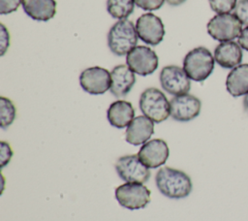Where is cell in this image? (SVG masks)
<instances>
[{
    "label": "cell",
    "mask_w": 248,
    "mask_h": 221,
    "mask_svg": "<svg viewBox=\"0 0 248 221\" xmlns=\"http://www.w3.org/2000/svg\"><path fill=\"white\" fill-rule=\"evenodd\" d=\"M158 190L170 199L186 198L192 191V181L184 172L170 168H161L155 176Z\"/></svg>",
    "instance_id": "obj_1"
},
{
    "label": "cell",
    "mask_w": 248,
    "mask_h": 221,
    "mask_svg": "<svg viewBox=\"0 0 248 221\" xmlns=\"http://www.w3.org/2000/svg\"><path fill=\"white\" fill-rule=\"evenodd\" d=\"M138 39L134 23L126 18L120 19L108 31V46L113 54L123 56L137 46Z\"/></svg>",
    "instance_id": "obj_2"
},
{
    "label": "cell",
    "mask_w": 248,
    "mask_h": 221,
    "mask_svg": "<svg viewBox=\"0 0 248 221\" xmlns=\"http://www.w3.org/2000/svg\"><path fill=\"white\" fill-rule=\"evenodd\" d=\"M215 59L212 53L204 47L191 49L183 59V69L190 79L203 81L214 69Z\"/></svg>",
    "instance_id": "obj_3"
},
{
    "label": "cell",
    "mask_w": 248,
    "mask_h": 221,
    "mask_svg": "<svg viewBox=\"0 0 248 221\" xmlns=\"http://www.w3.org/2000/svg\"><path fill=\"white\" fill-rule=\"evenodd\" d=\"M139 106L143 115L155 123L166 120L170 114V102L166 95L155 87H149L141 93Z\"/></svg>",
    "instance_id": "obj_4"
},
{
    "label": "cell",
    "mask_w": 248,
    "mask_h": 221,
    "mask_svg": "<svg viewBox=\"0 0 248 221\" xmlns=\"http://www.w3.org/2000/svg\"><path fill=\"white\" fill-rule=\"evenodd\" d=\"M207 33L216 41H232L241 33L242 23L234 14H217L206 25Z\"/></svg>",
    "instance_id": "obj_5"
},
{
    "label": "cell",
    "mask_w": 248,
    "mask_h": 221,
    "mask_svg": "<svg viewBox=\"0 0 248 221\" xmlns=\"http://www.w3.org/2000/svg\"><path fill=\"white\" fill-rule=\"evenodd\" d=\"M150 190L142 183L127 182L115 189V198L119 205L128 209L145 207L150 202Z\"/></svg>",
    "instance_id": "obj_6"
},
{
    "label": "cell",
    "mask_w": 248,
    "mask_h": 221,
    "mask_svg": "<svg viewBox=\"0 0 248 221\" xmlns=\"http://www.w3.org/2000/svg\"><path fill=\"white\" fill-rule=\"evenodd\" d=\"M127 66L140 76H148L155 72L159 65L156 52L148 47L137 46L126 55Z\"/></svg>",
    "instance_id": "obj_7"
},
{
    "label": "cell",
    "mask_w": 248,
    "mask_h": 221,
    "mask_svg": "<svg viewBox=\"0 0 248 221\" xmlns=\"http://www.w3.org/2000/svg\"><path fill=\"white\" fill-rule=\"evenodd\" d=\"M162 88L174 96L187 94L191 88L190 78L183 68L175 65L165 66L160 72Z\"/></svg>",
    "instance_id": "obj_8"
},
{
    "label": "cell",
    "mask_w": 248,
    "mask_h": 221,
    "mask_svg": "<svg viewBox=\"0 0 248 221\" xmlns=\"http://www.w3.org/2000/svg\"><path fill=\"white\" fill-rule=\"evenodd\" d=\"M136 30L139 38L149 46L159 45L165 36L162 19L152 13L143 14L137 19Z\"/></svg>",
    "instance_id": "obj_9"
},
{
    "label": "cell",
    "mask_w": 248,
    "mask_h": 221,
    "mask_svg": "<svg viewBox=\"0 0 248 221\" xmlns=\"http://www.w3.org/2000/svg\"><path fill=\"white\" fill-rule=\"evenodd\" d=\"M118 175L126 182L144 183L150 178V172L140 160L138 155H125L115 163Z\"/></svg>",
    "instance_id": "obj_10"
},
{
    "label": "cell",
    "mask_w": 248,
    "mask_h": 221,
    "mask_svg": "<svg viewBox=\"0 0 248 221\" xmlns=\"http://www.w3.org/2000/svg\"><path fill=\"white\" fill-rule=\"evenodd\" d=\"M79 83L82 89L89 94H104L110 88V73L107 69L98 66L87 68L81 72Z\"/></svg>",
    "instance_id": "obj_11"
},
{
    "label": "cell",
    "mask_w": 248,
    "mask_h": 221,
    "mask_svg": "<svg viewBox=\"0 0 248 221\" xmlns=\"http://www.w3.org/2000/svg\"><path fill=\"white\" fill-rule=\"evenodd\" d=\"M170 116L177 121L186 122L196 118L201 111L202 103L199 98L191 94L174 96L170 100Z\"/></svg>",
    "instance_id": "obj_12"
},
{
    "label": "cell",
    "mask_w": 248,
    "mask_h": 221,
    "mask_svg": "<svg viewBox=\"0 0 248 221\" xmlns=\"http://www.w3.org/2000/svg\"><path fill=\"white\" fill-rule=\"evenodd\" d=\"M169 153L167 142L161 139H154L143 143L138 156L147 168H158L166 163Z\"/></svg>",
    "instance_id": "obj_13"
},
{
    "label": "cell",
    "mask_w": 248,
    "mask_h": 221,
    "mask_svg": "<svg viewBox=\"0 0 248 221\" xmlns=\"http://www.w3.org/2000/svg\"><path fill=\"white\" fill-rule=\"evenodd\" d=\"M154 133L153 121L145 115L135 117L128 125L125 134L127 142L133 145L145 143Z\"/></svg>",
    "instance_id": "obj_14"
},
{
    "label": "cell",
    "mask_w": 248,
    "mask_h": 221,
    "mask_svg": "<svg viewBox=\"0 0 248 221\" xmlns=\"http://www.w3.org/2000/svg\"><path fill=\"white\" fill-rule=\"evenodd\" d=\"M110 92L113 96L121 98L126 96L136 82L135 73L127 65H117L110 72Z\"/></svg>",
    "instance_id": "obj_15"
},
{
    "label": "cell",
    "mask_w": 248,
    "mask_h": 221,
    "mask_svg": "<svg viewBox=\"0 0 248 221\" xmlns=\"http://www.w3.org/2000/svg\"><path fill=\"white\" fill-rule=\"evenodd\" d=\"M242 48L233 41L221 42L214 49V59L219 66L225 69H232L242 61Z\"/></svg>",
    "instance_id": "obj_16"
},
{
    "label": "cell",
    "mask_w": 248,
    "mask_h": 221,
    "mask_svg": "<svg viewBox=\"0 0 248 221\" xmlns=\"http://www.w3.org/2000/svg\"><path fill=\"white\" fill-rule=\"evenodd\" d=\"M135 116V110L130 102L118 100L110 104L107 111V117L111 126L122 129L128 126Z\"/></svg>",
    "instance_id": "obj_17"
},
{
    "label": "cell",
    "mask_w": 248,
    "mask_h": 221,
    "mask_svg": "<svg viewBox=\"0 0 248 221\" xmlns=\"http://www.w3.org/2000/svg\"><path fill=\"white\" fill-rule=\"evenodd\" d=\"M24 13L34 20L47 21L56 14L55 0H22Z\"/></svg>",
    "instance_id": "obj_18"
},
{
    "label": "cell",
    "mask_w": 248,
    "mask_h": 221,
    "mask_svg": "<svg viewBox=\"0 0 248 221\" xmlns=\"http://www.w3.org/2000/svg\"><path fill=\"white\" fill-rule=\"evenodd\" d=\"M226 88L232 97L248 93V64H239L232 68L226 79Z\"/></svg>",
    "instance_id": "obj_19"
},
{
    "label": "cell",
    "mask_w": 248,
    "mask_h": 221,
    "mask_svg": "<svg viewBox=\"0 0 248 221\" xmlns=\"http://www.w3.org/2000/svg\"><path fill=\"white\" fill-rule=\"evenodd\" d=\"M135 8L134 0H107V11L114 18L125 19Z\"/></svg>",
    "instance_id": "obj_20"
},
{
    "label": "cell",
    "mask_w": 248,
    "mask_h": 221,
    "mask_svg": "<svg viewBox=\"0 0 248 221\" xmlns=\"http://www.w3.org/2000/svg\"><path fill=\"white\" fill-rule=\"evenodd\" d=\"M16 118V108L8 98H0V126L5 129L10 126Z\"/></svg>",
    "instance_id": "obj_21"
},
{
    "label": "cell",
    "mask_w": 248,
    "mask_h": 221,
    "mask_svg": "<svg viewBox=\"0 0 248 221\" xmlns=\"http://www.w3.org/2000/svg\"><path fill=\"white\" fill-rule=\"evenodd\" d=\"M209 6L216 14H228L234 10L237 0H208Z\"/></svg>",
    "instance_id": "obj_22"
},
{
    "label": "cell",
    "mask_w": 248,
    "mask_h": 221,
    "mask_svg": "<svg viewBox=\"0 0 248 221\" xmlns=\"http://www.w3.org/2000/svg\"><path fill=\"white\" fill-rule=\"evenodd\" d=\"M233 14L242 25L248 26V0H239L233 10Z\"/></svg>",
    "instance_id": "obj_23"
},
{
    "label": "cell",
    "mask_w": 248,
    "mask_h": 221,
    "mask_svg": "<svg viewBox=\"0 0 248 221\" xmlns=\"http://www.w3.org/2000/svg\"><path fill=\"white\" fill-rule=\"evenodd\" d=\"M135 4L144 11H155L160 9L165 0H134Z\"/></svg>",
    "instance_id": "obj_24"
},
{
    "label": "cell",
    "mask_w": 248,
    "mask_h": 221,
    "mask_svg": "<svg viewBox=\"0 0 248 221\" xmlns=\"http://www.w3.org/2000/svg\"><path fill=\"white\" fill-rule=\"evenodd\" d=\"M22 0H0V14L9 15L17 10Z\"/></svg>",
    "instance_id": "obj_25"
},
{
    "label": "cell",
    "mask_w": 248,
    "mask_h": 221,
    "mask_svg": "<svg viewBox=\"0 0 248 221\" xmlns=\"http://www.w3.org/2000/svg\"><path fill=\"white\" fill-rule=\"evenodd\" d=\"M1 145V154H0V158H1V167H5L11 160V157L13 155L12 149L10 147V145L5 142H0Z\"/></svg>",
    "instance_id": "obj_26"
},
{
    "label": "cell",
    "mask_w": 248,
    "mask_h": 221,
    "mask_svg": "<svg viewBox=\"0 0 248 221\" xmlns=\"http://www.w3.org/2000/svg\"><path fill=\"white\" fill-rule=\"evenodd\" d=\"M1 26V41H0V44H1V55H4L7 48L9 47V41H10V35H9V32L7 31L5 25L3 23L0 24Z\"/></svg>",
    "instance_id": "obj_27"
},
{
    "label": "cell",
    "mask_w": 248,
    "mask_h": 221,
    "mask_svg": "<svg viewBox=\"0 0 248 221\" xmlns=\"http://www.w3.org/2000/svg\"><path fill=\"white\" fill-rule=\"evenodd\" d=\"M237 43L242 49L248 51V26L242 28L240 35L237 38Z\"/></svg>",
    "instance_id": "obj_28"
},
{
    "label": "cell",
    "mask_w": 248,
    "mask_h": 221,
    "mask_svg": "<svg viewBox=\"0 0 248 221\" xmlns=\"http://www.w3.org/2000/svg\"><path fill=\"white\" fill-rule=\"evenodd\" d=\"M167 3L172 7H175V6H179L181 5L182 3H184L186 0H166Z\"/></svg>",
    "instance_id": "obj_29"
},
{
    "label": "cell",
    "mask_w": 248,
    "mask_h": 221,
    "mask_svg": "<svg viewBox=\"0 0 248 221\" xmlns=\"http://www.w3.org/2000/svg\"><path fill=\"white\" fill-rule=\"evenodd\" d=\"M243 107H244L245 110L248 112V93L244 96V99H243Z\"/></svg>",
    "instance_id": "obj_30"
}]
</instances>
